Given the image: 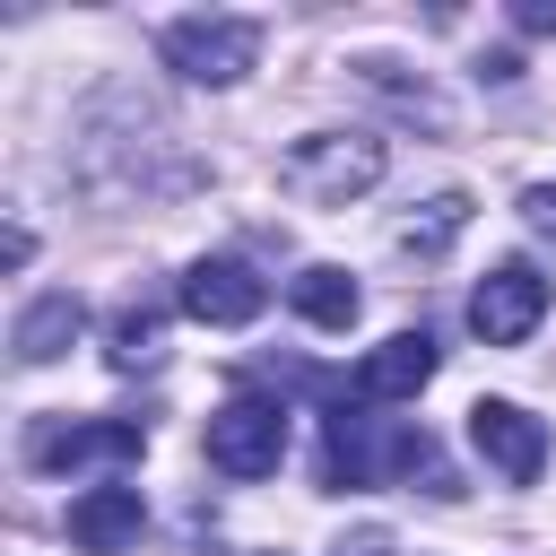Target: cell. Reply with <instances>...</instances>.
Returning <instances> with one entry per match:
<instances>
[{"label":"cell","instance_id":"obj_14","mask_svg":"<svg viewBox=\"0 0 556 556\" xmlns=\"http://www.w3.org/2000/svg\"><path fill=\"white\" fill-rule=\"evenodd\" d=\"M156 356H165V313H156V304H122V313H113V365L139 374V365H156Z\"/></svg>","mask_w":556,"mask_h":556},{"label":"cell","instance_id":"obj_9","mask_svg":"<svg viewBox=\"0 0 556 556\" xmlns=\"http://www.w3.org/2000/svg\"><path fill=\"white\" fill-rule=\"evenodd\" d=\"M139 521H148V504H139V486H87L78 504H70V539L87 547V556H122L130 539H139Z\"/></svg>","mask_w":556,"mask_h":556},{"label":"cell","instance_id":"obj_13","mask_svg":"<svg viewBox=\"0 0 556 556\" xmlns=\"http://www.w3.org/2000/svg\"><path fill=\"white\" fill-rule=\"evenodd\" d=\"M356 87H374L391 113H408V122H426V130H452V104H443L426 78H400V61H382V52L356 61Z\"/></svg>","mask_w":556,"mask_h":556},{"label":"cell","instance_id":"obj_18","mask_svg":"<svg viewBox=\"0 0 556 556\" xmlns=\"http://www.w3.org/2000/svg\"><path fill=\"white\" fill-rule=\"evenodd\" d=\"M513 26H521V35H556V0H521Z\"/></svg>","mask_w":556,"mask_h":556},{"label":"cell","instance_id":"obj_17","mask_svg":"<svg viewBox=\"0 0 556 556\" xmlns=\"http://www.w3.org/2000/svg\"><path fill=\"white\" fill-rule=\"evenodd\" d=\"M330 556H391V530H382V521H365V530H348Z\"/></svg>","mask_w":556,"mask_h":556},{"label":"cell","instance_id":"obj_2","mask_svg":"<svg viewBox=\"0 0 556 556\" xmlns=\"http://www.w3.org/2000/svg\"><path fill=\"white\" fill-rule=\"evenodd\" d=\"M165 70H182L191 87H235L261 61V17H174L156 35Z\"/></svg>","mask_w":556,"mask_h":556},{"label":"cell","instance_id":"obj_7","mask_svg":"<svg viewBox=\"0 0 556 556\" xmlns=\"http://www.w3.org/2000/svg\"><path fill=\"white\" fill-rule=\"evenodd\" d=\"M469 443H478V460H486L495 478H513V486H530V478L547 469V426H539L530 408H513V400H478V408H469Z\"/></svg>","mask_w":556,"mask_h":556},{"label":"cell","instance_id":"obj_3","mask_svg":"<svg viewBox=\"0 0 556 556\" xmlns=\"http://www.w3.org/2000/svg\"><path fill=\"white\" fill-rule=\"evenodd\" d=\"M278 460H287V400L235 391V400L208 417V469H226V478H269Z\"/></svg>","mask_w":556,"mask_h":556},{"label":"cell","instance_id":"obj_10","mask_svg":"<svg viewBox=\"0 0 556 556\" xmlns=\"http://www.w3.org/2000/svg\"><path fill=\"white\" fill-rule=\"evenodd\" d=\"M382 452H374V417L365 408H330L321 417V486H374Z\"/></svg>","mask_w":556,"mask_h":556},{"label":"cell","instance_id":"obj_12","mask_svg":"<svg viewBox=\"0 0 556 556\" xmlns=\"http://www.w3.org/2000/svg\"><path fill=\"white\" fill-rule=\"evenodd\" d=\"M287 304H295L313 330H348L365 295H356V278H348L339 261H313V269H295V278H287Z\"/></svg>","mask_w":556,"mask_h":556},{"label":"cell","instance_id":"obj_6","mask_svg":"<svg viewBox=\"0 0 556 556\" xmlns=\"http://www.w3.org/2000/svg\"><path fill=\"white\" fill-rule=\"evenodd\" d=\"M539 313H547V278H539L530 261L486 269V278H478V295H469V330H478L486 348H521V339L539 330Z\"/></svg>","mask_w":556,"mask_h":556},{"label":"cell","instance_id":"obj_16","mask_svg":"<svg viewBox=\"0 0 556 556\" xmlns=\"http://www.w3.org/2000/svg\"><path fill=\"white\" fill-rule=\"evenodd\" d=\"M521 217H530V226L556 243V182H530V191H521Z\"/></svg>","mask_w":556,"mask_h":556},{"label":"cell","instance_id":"obj_11","mask_svg":"<svg viewBox=\"0 0 556 556\" xmlns=\"http://www.w3.org/2000/svg\"><path fill=\"white\" fill-rule=\"evenodd\" d=\"M87 330V304L70 295V287H52V295H35L26 313H17V330H9V348H17V365H52L70 339Z\"/></svg>","mask_w":556,"mask_h":556},{"label":"cell","instance_id":"obj_4","mask_svg":"<svg viewBox=\"0 0 556 556\" xmlns=\"http://www.w3.org/2000/svg\"><path fill=\"white\" fill-rule=\"evenodd\" d=\"M148 452L139 417H43L26 434V460L35 469H130Z\"/></svg>","mask_w":556,"mask_h":556},{"label":"cell","instance_id":"obj_5","mask_svg":"<svg viewBox=\"0 0 556 556\" xmlns=\"http://www.w3.org/2000/svg\"><path fill=\"white\" fill-rule=\"evenodd\" d=\"M261 304H269V278L235 252H208V261L182 269V313L208 321V330H243V321H261Z\"/></svg>","mask_w":556,"mask_h":556},{"label":"cell","instance_id":"obj_1","mask_svg":"<svg viewBox=\"0 0 556 556\" xmlns=\"http://www.w3.org/2000/svg\"><path fill=\"white\" fill-rule=\"evenodd\" d=\"M278 182L304 200V208H348L382 182V139L374 130H313L278 156Z\"/></svg>","mask_w":556,"mask_h":556},{"label":"cell","instance_id":"obj_8","mask_svg":"<svg viewBox=\"0 0 556 556\" xmlns=\"http://www.w3.org/2000/svg\"><path fill=\"white\" fill-rule=\"evenodd\" d=\"M434 365H443V348H434L426 330H391L382 348H365V365H356V400H417V391L434 382Z\"/></svg>","mask_w":556,"mask_h":556},{"label":"cell","instance_id":"obj_15","mask_svg":"<svg viewBox=\"0 0 556 556\" xmlns=\"http://www.w3.org/2000/svg\"><path fill=\"white\" fill-rule=\"evenodd\" d=\"M460 226H469V200H460V191H443V200H426V217H408V226H400V243H408V252H443Z\"/></svg>","mask_w":556,"mask_h":556}]
</instances>
